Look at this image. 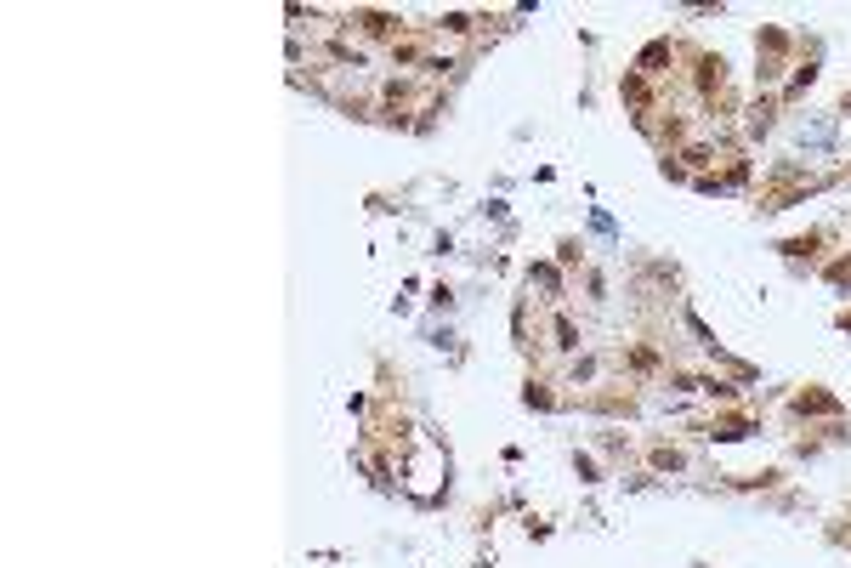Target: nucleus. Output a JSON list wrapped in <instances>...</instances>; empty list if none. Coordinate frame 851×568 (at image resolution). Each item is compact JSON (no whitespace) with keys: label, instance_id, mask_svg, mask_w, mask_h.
<instances>
[{"label":"nucleus","instance_id":"nucleus-17","mask_svg":"<svg viewBox=\"0 0 851 568\" xmlns=\"http://www.w3.org/2000/svg\"><path fill=\"white\" fill-rule=\"evenodd\" d=\"M829 279H834V284H851V256H846V262H834V267H829Z\"/></svg>","mask_w":851,"mask_h":568},{"label":"nucleus","instance_id":"nucleus-2","mask_svg":"<svg viewBox=\"0 0 851 568\" xmlns=\"http://www.w3.org/2000/svg\"><path fill=\"white\" fill-rule=\"evenodd\" d=\"M817 188V177L812 171H800V165H778V171H766L761 177V211H789V205H795L800 194H812Z\"/></svg>","mask_w":851,"mask_h":568},{"label":"nucleus","instance_id":"nucleus-16","mask_svg":"<svg viewBox=\"0 0 851 568\" xmlns=\"http://www.w3.org/2000/svg\"><path fill=\"white\" fill-rule=\"evenodd\" d=\"M471 23L477 18H466V12H443V35H471Z\"/></svg>","mask_w":851,"mask_h":568},{"label":"nucleus","instance_id":"nucleus-13","mask_svg":"<svg viewBox=\"0 0 851 568\" xmlns=\"http://www.w3.org/2000/svg\"><path fill=\"white\" fill-rule=\"evenodd\" d=\"M772 108H778V103H772V97H766V103H755V108H749V120H744V131H749V137H761V131H772Z\"/></svg>","mask_w":851,"mask_h":568},{"label":"nucleus","instance_id":"nucleus-7","mask_svg":"<svg viewBox=\"0 0 851 568\" xmlns=\"http://www.w3.org/2000/svg\"><path fill=\"white\" fill-rule=\"evenodd\" d=\"M698 432L732 444V438H749V432H755V415H744V409H721V415H710V421H698Z\"/></svg>","mask_w":851,"mask_h":568},{"label":"nucleus","instance_id":"nucleus-14","mask_svg":"<svg viewBox=\"0 0 851 568\" xmlns=\"http://www.w3.org/2000/svg\"><path fill=\"white\" fill-rule=\"evenodd\" d=\"M738 489H778L783 483V472H744V478H732Z\"/></svg>","mask_w":851,"mask_h":568},{"label":"nucleus","instance_id":"nucleus-3","mask_svg":"<svg viewBox=\"0 0 851 568\" xmlns=\"http://www.w3.org/2000/svg\"><path fill=\"white\" fill-rule=\"evenodd\" d=\"M619 370H625L630 387H642V381H659V375H670V358H664L653 341H630L625 353H619Z\"/></svg>","mask_w":851,"mask_h":568},{"label":"nucleus","instance_id":"nucleus-6","mask_svg":"<svg viewBox=\"0 0 851 568\" xmlns=\"http://www.w3.org/2000/svg\"><path fill=\"white\" fill-rule=\"evenodd\" d=\"M347 23H358V35H364V40H386V46L409 35V23H403L398 12H375V6H369V12H352Z\"/></svg>","mask_w":851,"mask_h":568},{"label":"nucleus","instance_id":"nucleus-8","mask_svg":"<svg viewBox=\"0 0 851 568\" xmlns=\"http://www.w3.org/2000/svg\"><path fill=\"white\" fill-rule=\"evenodd\" d=\"M619 97H625V103L636 108V125L659 114V103H653V91H647V80H642L636 69H625V80H619Z\"/></svg>","mask_w":851,"mask_h":568},{"label":"nucleus","instance_id":"nucleus-10","mask_svg":"<svg viewBox=\"0 0 851 568\" xmlns=\"http://www.w3.org/2000/svg\"><path fill=\"white\" fill-rule=\"evenodd\" d=\"M823 245H829V233L823 228H812V233H795V239H783V256H789V262H817V256H823Z\"/></svg>","mask_w":851,"mask_h":568},{"label":"nucleus","instance_id":"nucleus-12","mask_svg":"<svg viewBox=\"0 0 851 568\" xmlns=\"http://www.w3.org/2000/svg\"><path fill=\"white\" fill-rule=\"evenodd\" d=\"M647 466H653V472H681L687 455H681L676 444H653V449H647Z\"/></svg>","mask_w":851,"mask_h":568},{"label":"nucleus","instance_id":"nucleus-19","mask_svg":"<svg viewBox=\"0 0 851 568\" xmlns=\"http://www.w3.org/2000/svg\"><path fill=\"white\" fill-rule=\"evenodd\" d=\"M840 523H846V529H840V534H846V540H851V512H846V517H840Z\"/></svg>","mask_w":851,"mask_h":568},{"label":"nucleus","instance_id":"nucleus-18","mask_svg":"<svg viewBox=\"0 0 851 568\" xmlns=\"http://www.w3.org/2000/svg\"><path fill=\"white\" fill-rule=\"evenodd\" d=\"M840 330H851V307H846V313H840Z\"/></svg>","mask_w":851,"mask_h":568},{"label":"nucleus","instance_id":"nucleus-5","mask_svg":"<svg viewBox=\"0 0 851 568\" xmlns=\"http://www.w3.org/2000/svg\"><path fill=\"white\" fill-rule=\"evenodd\" d=\"M755 52H761V86H772L778 69H783V57L795 52V40L783 35V29H761V35H755Z\"/></svg>","mask_w":851,"mask_h":568},{"label":"nucleus","instance_id":"nucleus-15","mask_svg":"<svg viewBox=\"0 0 851 568\" xmlns=\"http://www.w3.org/2000/svg\"><path fill=\"white\" fill-rule=\"evenodd\" d=\"M522 398H528V404H539V409H551V404H556V392L545 387V381H528V392H522Z\"/></svg>","mask_w":851,"mask_h":568},{"label":"nucleus","instance_id":"nucleus-4","mask_svg":"<svg viewBox=\"0 0 851 568\" xmlns=\"http://www.w3.org/2000/svg\"><path fill=\"white\" fill-rule=\"evenodd\" d=\"M579 404L596 409V415H636V404H642V398H636V387H630V381H613L608 392H579Z\"/></svg>","mask_w":851,"mask_h":568},{"label":"nucleus","instance_id":"nucleus-9","mask_svg":"<svg viewBox=\"0 0 851 568\" xmlns=\"http://www.w3.org/2000/svg\"><path fill=\"white\" fill-rule=\"evenodd\" d=\"M789 415H829V421H840V398H829L823 387H800L789 398Z\"/></svg>","mask_w":851,"mask_h":568},{"label":"nucleus","instance_id":"nucleus-11","mask_svg":"<svg viewBox=\"0 0 851 568\" xmlns=\"http://www.w3.org/2000/svg\"><path fill=\"white\" fill-rule=\"evenodd\" d=\"M551 347H556V353H579V324H574L568 307H556V313H551Z\"/></svg>","mask_w":851,"mask_h":568},{"label":"nucleus","instance_id":"nucleus-1","mask_svg":"<svg viewBox=\"0 0 851 568\" xmlns=\"http://www.w3.org/2000/svg\"><path fill=\"white\" fill-rule=\"evenodd\" d=\"M681 57L693 63V69H687V80H693V97L710 108V114H721V120H727L732 108H738V97H732V74H727V57L710 52V46H687Z\"/></svg>","mask_w":851,"mask_h":568}]
</instances>
